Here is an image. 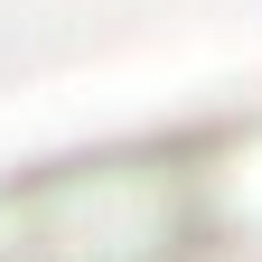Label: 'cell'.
<instances>
[{
	"label": "cell",
	"mask_w": 262,
	"mask_h": 262,
	"mask_svg": "<svg viewBox=\"0 0 262 262\" xmlns=\"http://www.w3.org/2000/svg\"><path fill=\"white\" fill-rule=\"evenodd\" d=\"M244 215H187L169 196H131V206H66L56 215H0V262H169V253H196L206 234Z\"/></svg>",
	"instance_id": "obj_1"
}]
</instances>
